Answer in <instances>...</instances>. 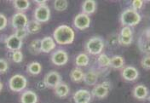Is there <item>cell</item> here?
Returning <instances> with one entry per match:
<instances>
[{"label":"cell","instance_id":"12","mask_svg":"<svg viewBox=\"0 0 150 103\" xmlns=\"http://www.w3.org/2000/svg\"><path fill=\"white\" fill-rule=\"evenodd\" d=\"M121 76L125 80L131 82V81H135L138 78L139 72L136 67L128 66H125L123 68L121 72Z\"/></svg>","mask_w":150,"mask_h":103},{"label":"cell","instance_id":"8","mask_svg":"<svg viewBox=\"0 0 150 103\" xmlns=\"http://www.w3.org/2000/svg\"><path fill=\"white\" fill-rule=\"evenodd\" d=\"M51 62L55 66H62L66 65L68 61V55L63 49H57L50 56Z\"/></svg>","mask_w":150,"mask_h":103},{"label":"cell","instance_id":"30","mask_svg":"<svg viewBox=\"0 0 150 103\" xmlns=\"http://www.w3.org/2000/svg\"><path fill=\"white\" fill-rule=\"evenodd\" d=\"M23 53L21 50L17 51H14L12 52L11 55V60L15 62V63H21L23 61Z\"/></svg>","mask_w":150,"mask_h":103},{"label":"cell","instance_id":"7","mask_svg":"<svg viewBox=\"0 0 150 103\" xmlns=\"http://www.w3.org/2000/svg\"><path fill=\"white\" fill-rule=\"evenodd\" d=\"M109 90H110V83L108 81H104L102 84L95 85L91 93L95 98L103 99L108 95Z\"/></svg>","mask_w":150,"mask_h":103},{"label":"cell","instance_id":"19","mask_svg":"<svg viewBox=\"0 0 150 103\" xmlns=\"http://www.w3.org/2000/svg\"><path fill=\"white\" fill-rule=\"evenodd\" d=\"M54 90H55V94L60 98H64L66 96H67L70 92V89L68 85L63 82H61L56 87H55Z\"/></svg>","mask_w":150,"mask_h":103},{"label":"cell","instance_id":"2","mask_svg":"<svg viewBox=\"0 0 150 103\" xmlns=\"http://www.w3.org/2000/svg\"><path fill=\"white\" fill-rule=\"evenodd\" d=\"M140 14L133 9H126L122 12L120 22L124 27H134L139 24L141 21Z\"/></svg>","mask_w":150,"mask_h":103},{"label":"cell","instance_id":"17","mask_svg":"<svg viewBox=\"0 0 150 103\" xmlns=\"http://www.w3.org/2000/svg\"><path fill=\"white\" fill-rule=\"evenodd\" d=\"M132 94H133V96L136 99L142 101V100H145L148 97V95H149V90H148V88L145 85L138 84V85H137L134 88Z\"/></svg>","mask_w":150,"mask_h":103},{"label":"cell","instance_id":"40","mask_svg":"<svg viewBox=\"0 0 150 103\" xmlns=\"http://www.w3.org/2000/svg\"><path fill=\"white\" fill-rule=\"evenodd\" d=\"M34 3H36L38 5H47V1H34Z\"/></svg>","mask_w":150,"mask_h":103},{"label":"cell","instance_id":"26","mask_svg":"<svg viewBox=\"0 0 150 103\" xmlns=\"http://www.w3.org/2000/svg\"><path fill=\"white\" fill-rule=\"evenodd\" d=\"M138 45L139 49L142 52H143L144 54H147L150 56V40L148 39L145 37L144 38L140 37L139 41H138Z\"/></svg>","mask_w":150,"mask_h":103},{"label":"cell","instance_id":"27","mask_svg":"<svg viewBox=\"0 0 150 103\" xmlns=\"http://www.w3.org/2000/svg\"><path fill=\"white\" fill-rule=\"evenodd\" d=\"M125 65V59L120 56H114L111 58L110 66L115 69H120Z\"/></svg>","mask_w":150,"mask_h":103},{"label":"cell","instance_id":"24","mask_svg":"<svg viewBox=\"0 0 150 103\" xmlns=\"http://www.w3.org/2000/svg\"><path fill=\"white\" fill-rule=\"evenodd\" d=\"M84 77V73L82 71V69L80 67H75L70 73V78L75 83H79V82L83 81Z\"/></svg>","mask_w":150,"mask_h":103},{"label":"cell","instance_id":"37","mask_svg":"<svg viewBox=\"0 0 150 103\" xmlns=\"http://www.w3.org/2000/svg\"><path fill=\"white\" fill-rule=\"evenodd\" d=\"M119 37L120 35H117V34H112L109 38H108V44L112 46H115L116 44H120L119 43Z\"/></svg>","mask_w":150,"mask_h":103},{"label":"cell","instance_id":"29","mask_svg":"<svg viewBox=\"0 0 150 103\" xmlns=\"http://www.w3.org/2000/svg\"><path fill=\"white\" fill-rule=\"evenodd\" d=\"M53 7L58 12L65 11L68 7V2L67 0H56L53 3Z\"/></svg>","mask_w":150,"mask_h":103},{"label":"cell","instance_id":"31","mask_svg":"<svg viewBox=\"0 0 150 103\" xmlns=\"http://www.w3.org/2000/svg\"><path fill=\"white\" fill-rule=\"evenodd\" d=\"M120 36L121 37H133V31L130 27H123L120 30Z\"/></svg>","mask_w":150,"mask_h":103},{"label":"cell","instance_id":"14","mask_svg":"<svg viewBox=\"0 0 150 103\" xmlns=\"http://www.w3.org/2000/svg\"><path fill=\"white\" fill-rule=\"evenodd\" d=\"M56 47V44L53 37H45L41 39V52L50 53Z\"/></svg>","mask_w":150,"mask_h":103},{"label":"cell","instance_id":"36","mask_svg":"<svg viewBox=\"0 0 150 103\" xmlns=\"http://www.w3.org/2000/svg\"><path fill=\"white\" fill-rule=\"evenodd\" d=\"M8 25V19L4 15V14H0V31L5 29Z\"/></svg>","mask_w":150,"mask_h":103},{"label":"cell","instance_id":"38","mask_svg":"<svg viewBox=\"0 0 150 103\" xmlns=\"http://www.w3.org/2000/svg\"><path fill=\"white\" fill-rule=\"evenodd\" d=\"M141 65L145 69H150V56L143 57L141 61Z\"/></svg>","mask_w":150,"mask_h":103},{"label":"cell","instance_id":"22","mask_svg":"<svg viewBox=\"0 0 150 103\" xmlns=\"http://www.w3.org/2000/svg\"><path fill=\"white\" fill-rule=\"evenodd\" d=\"M28 51L32 55H38L41 53V39L36 38L31 41L28 45Z\"/></svg>","mask_w":150,"mask_h":103},{"label":"cell","instance_id":"9","mask_svg":"<svg viewBox=\"0 0 150 103\" xmlns=\"http://www.w3.org/2000/svg\"><path fill=\"white\" fill-rule=\"evenodd\" d=\"M44 83L48 88L54 89L62 82V77L56 71H50L45 74L44 78Z\"/></svg>","mask_w":150,"mask_h":103},{"label":"cell","instance_id":"25","mask_svg":"<svg viewBox=\"0 0 150 103\" xmlns=\"http://www.w3.org/2000/svg\"><path fill=\"white\" fill-rule=\"evenodd\" d=\"M42 71V65L38 61H33L27 66V72L31 75H38Z\"/></svg>","mask_w":150,"mask_h":103},{"label":"cell","instance_id":"11","mask_svg":"<svg viewBox=\"0 0 150 103\" xmlns=\"http://www.w3.org/2000/svg\"><path fill=\"white\" fill-rule=\"evenodd\" d=\"M74 25L79 30H84L88 28L91 25L90 16L85 15L84 13L78 14L74 19Z\"/></svg>","mask_w":150,"mask_h":103},{"label":"cell","instance_id":"21","mask_svg":"<svg viewBox=\"0 0 150 103\" xmlns=\"http://www.w3.org/2000/svg\"><path fill=\"white\" fill-rule=\"evenodd\" d=\"M13 7L17 10V12L27 11L30 8V1L28 0H15L12 2Z\"/></svg>","mask_w":150,"mask_h":103},{"label":"cell","instance_id":"10","mask_svg":"<svg viewBox=\"0 0 150 103\" xmlns=\"http://www.w3.org/2000/svg\"><path fill=\"white\" fill-rule=\"evenodd\" d=\"M4 44L7 49H9L11 52H14V51L21 50L23 44V41L16 37L15 34H12L8 37H6Z\"/></svg>","mask_w":150,"mask_h":103},{"label":"cell","instance_id":"1","mask_svg":"<svg viewBox=\"0 0 150 103\" xmlns=\"http://www.w3.org/2000/svg\"><path fill=\"white\" fill-rule=\"evenodd\" d=\"M53 38L60 45H67L74 43L75 32L74 29L67 25H61L54 30Z\"/></svg>","mask_w":150,"mask_h":103},{"label":"cell","instance_id":"23","mask_svg":"<svg viewBox=\"0 0 150 103\" xmlns=\"http://www.w3.org/2000/svg\"><path fill=\"white\" fill-rule=\"evenodd\" d=\"M90 63V57L86 53H79L75 58V65L78 67L87 66Z\"/></svg>","mask_w":150,"mask_h":103},{"label":"cell","instance_id":"16","mask_svg":"<svg viewBox=\"0 0 150 103\" xmlns=\"http://www.w3.org/2000/svg\"><path fill=\"white\" fill-rule=\"evenodd\" d=\"M38 97L37 94L33 90L23 91L20 97L21 103H38Z\"/></svg>","mask_w":150,"mask_h":103},{"label":"cell","instance_id":"35","mask_svg":"<svg viewBox=\"0 0 150 103\" xmlns=\"http://www.w3.org/2000/svg\"><path fill=\"white\" fill-rule=\"evenodd\" d=\"M131 5H132V8L131 9H133L134 10L137 11V10H139V9H141L143 7L144 2L142 1V0H134V1H132Z\"/></svg>","mask_w":150,"mask_h":103},{"label":"cell","instance_id":"32","mask_svg":"<svg viewBox=\"0 0 150 103\" xmlns=\"http://www.w3.org/2000/svg\"><path fill=\"white\" fill-rule=\"evenodd\" d=\"M14 34L17 37H19L20 39L23 40L24 38H26V37L28 36V32L26 28H21V29L15 30V33Z\"/></svg>","mask_w":150,"mask_h":103},{"label":"cell","instance_id":"3","mask_svg":"<svg viewBox=\"0 0 150 103\" xmlns=\"http://www.w3.org/2000/svg\"><path fill=\"white\" fill-rule=\"evenodd\" d=\"M9 88L13 92H23L28 86V79L21 74L13 75L9 79Z\"/></svg>","mask_w":150,"mask_h":103},{"label":"cell","instance_id":"13","mask_svg":"<svg viewBox=\"0 0 150 103\" xmlns=\"http://www.w3.org/2000/svg\"><path fill=\"white\" fill-rule=\"evenodd\" d=\"M91 97V93L87 90H79L73 96L75 103H90Z\"/></svg>","mask_w":150,"mask_h":103},{"label":"cell","instance_id":"34","mask_svg":"<svg viewBox=\"0 0 150 103\" xmlns=\"http://www.w3.org/2000/svg\"><path fill=\"white\" fill-rule=\"evenodd\" d=\"M9 69V64L7 61L3 58H0V73H4Z\"/></svg>","mask_w":150,"mask_h":103},{"label":"cell","instance_id":"4","mask_svg":"<svg viewBox=\"0 0 150 103\" xmlns=\"http://www.w3.org/2000/svg\"><path fill=\"white\" fill-rule=\"evenodd\" d=\"M103 49H104V42L103 38L99 37H91L85 44L86 52L91 56L101 55Z\"/></svg>","mask_w":150,"mask_h":103},{"label":"cell","instance_id":"15","mask_svg":"<svg viewBox=\"0 0 150 103\" xmlns=\"http://www.w3.org/2000/svg\"><path fill=\"white\" fill-rule=\"evenodd\" d=\"M98 79H99V73L94 69H91L87 73H84L83 81L87 85L95 86V85H96V83L98 82Z\"/></svg>","mask_w":150,"mask_h":103},{"label":"cell","instance_id":"28","mask_svg":"<svg viewBox=\"0 0 150 103\" xmlns=\"http://www.w3.org/2000/svg\"><path fill=\"white\" fill-rule=\"evenodd\" d=\"M111 63V58L106 54L102 53L97 57V64L100 66L101 67H108L110 66Z\"/></svg>","mask_w":150,"mask_h":103},{"label":"cell","instance_id":"33","mask_svg":"<svg viewBox=\"0 0 150 103\" xmlns=\"http://www.w3.org/2000/svg\"><path fill=\"white\" fill-rule=\"evenodd\" d=\"M133 41V37H121L120 36L119 37V43L120 44L124 45V46H128L131 44Z\"/></svg>","mask_w":150,"mask_h":103},{"label":"cell","instance_id":"41","mask_svg":"<svg viewBox=\"0 0 150 103\" xmlns=\"http://www.w3.org/2000/svg\"><path fill=\"white\" fill-rule=\"evenodd\" d=\"M3 88H4V84H3V83L0 81V92L3 90Z\"/></svg>","mask_w":150,"mask_h":103},{"label":"cell","instance_id":"20","mask_svg":"<svg viewBox=\"0 0 150 103\" xmlns=\"http://www.w3.org/2000/svg\"><path fill=\"white\" fill-rule=\"evenodd\" d=\"M26 29L28 31V34H36L41 31L42 26H41V23H39L38 21L35 20H32L28 21Z\"/></svg>","mask_w":150,"mask_h":103},{"label":"cell","instance_id":"5","mask_svg":"<svg viewBox=\"0 0 150 103\" xmlns=\"http://www.w3.org/2000/svg\"><path fill=\"white\" fill-rule=\"evenodd\" d=\"M50 18V9L48 5H37L33 12V20L39 23L47 22Z\"/></svg>","mask_w":150,"mask_h":103},{"label":"cell","instance_id":"39","mask_svg":"<svg viewBox=\"0 0 150 103\" xmlns=\"http://www.w3.org/2000/svg\"><path fill=\"white\" fill-rule=\"evenodd\" d=\"M144 35H145V37H147L148 39H149L150 40V28H148V29L145 31V33H144Z\"/></svg>","mask_w":150,"mask_h":103},{"label":"cell","instance_id":"18","mask_svg":"<svg viewBox=\"0 0 150 103\" xmlns=\"http://www.w3.org/2000/svg\"><path fill=\"white\" fill-rule=\"evenodd\" d=\"M96 9V3L94 0H85L82 4V13L85 15H91Z\"/></svg>","mask_w":150,"mask_h":103},{"label":"cell","instance_id":"6","mask_svg":"<svg viewBox=\"0 0 150 103\" xmlns=\"http://www.w3.org/2000/svg\"><path fill=\"white\" fill-rule=\"evenodd\" d=\"M28 18L27 15L23 12H16L11 16L10 23L11 27L15 30L21 29V28H26L28 23Z\"/></svg>","mask_w":150,"mask_h":103}]
</instances>
